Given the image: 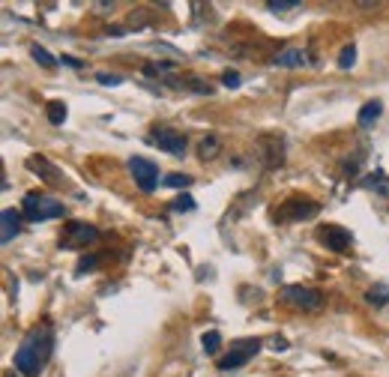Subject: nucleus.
I'll return each instance as SVG.
<instances>
[{"label":"nucleus","instance_id":"obj_1","mask_svg":"<svg viewBox=\"0 0 389 377\" xmlns=\"http://www.w3.org/2000/svg\"><path fill=\"white\" fill-rule=\"evenodd\" d=\"M51 351H54V326L51 323L33 326L15 351V371H22V377H36L42 371V365L51 360Z\"/></svg>","mask_w":389,"mask_h":377},{"label":"nucleus","instance_id":"obj_2","mask_svg":"<svg viewBox=\"0 0 389 377\" xmlns=\"http://www.w3.org/2000/svg\"><path fill=\"white\" fill-rule=\"evenodd\" d=\"M22 216L27 222H48V219H63L66 216V204H60L57 198L39 195V192H27L22 201Z\"/></svg>","mask_w":389,"mask_h":377},{"label":"nucleus","instance_id":"obj_3","mask_svg":"<svg viewBox=\"0 0 389 377\" xmlns=\"http://www.w3.org/2000/svg\"><path fill=\"white\" fill-rule=\"evenodd\" d=\"M278 300L296 312H321L324 309V294L317 287H305V284H285Z\"/></svg>","mask_w":389,"mask_h":377},{"label":"nucleus","instance_id":"obj_4","mask_svg":"<svg viewBox=\"0 0 389 377\" xmlns=\"http://www.w3.org/2000/svg\"><path fill=\"white\" fill-rule=\"evenodd\" d=\"M321 204L315 198H303V195H294L287 198L285 204H278L276 210V222H305V219H315Z\"/></svg>","mask_w":389,"mask_h":377},{"label":"nucleus","instance_id":"obj_5","mask_svg":"<svg viewBox=\"0 0 389 377\" xmlns=\"http://www.w3.org/2000/svg\"><path fill=\"white\" fill-rule=\"evenodd\" d=\"M255 153H257V162H261V168L273 171V168H278V165L285 162V141L278 135H273V132L257 135Z\"/></svg>","mask_w":389,"mask_h":377},{"label":"nucleus","instance_id":"obj_6","mask_svg":"<svg viewBox=\"0 0 389 377\" xmlns=\"http://www.w3.org/2000/svg\"><path fill=\"white\" fill-rule=\"evenodd\" d=\"M99 240V231L93 225H87V222H69L63 227V236H60V246L63 249H87L90 243H96Z\"/></svg>","mask_w":389,"mask_h":377},{"label":"nucleus","instance_id":"obj_7","mask_svg":"<svg viewBox=\"0 0 389 377\" xmlns=\"http://www.w3.org/2000/svg\"><path fill=\"white\" fill-rule=\"evenodd\" d=\"M261 351V342L257 339H248V342H239V344H234L231 351H228L222 360H219L216 365H219V371H234V369H243V365L252 360V356Z\"/></svg>","mask_w":389,"mask_h":377},{"label":"nucleus","instance_id":"obj_8","mask_svg":"<svg viewBox=\"0 0 389 377\" xmlns=\"http://www.w3.org/2000/svg\"><path fill=\"white\" fill-rule=\"evenodd\" d=\"M317 240H321L329 252L344 255L347 249H351V243H354V234L347 231V227H342V225H324L321 231H317Z\"/></svg>","mask_w":389,"mask_h":377},{"label":"nucleus","instance_id":"obj_9","mask_svg":"<svg viewBox=\"0 0 389 377\" xmlns=\"http://www.w3.org/2000/svg\"><path fill=\"white\" fill-rule=\"evenodd\" d=\"M129 171H132L135 183L141 192H153L156 183H159V168L150 162V159H141V156H132L129 159Z\"/></svg>","mask_w":389,"mask_h":377},{"label":"nucleus","instance_id":"obj_10","mask_svg":"<svg viewBox=\"0 0 389 377\" xmlns=\"http://www.w3.org/2000/svg\"><path fill=\"white\" fill-rule=\"evenodd\" d=\"M24 168L27 171H33V174H39V180H45L48 186H63V180H66L63 171H60L57 165L48 162L45 156H30L24 162Z\"/></svg>","mask_w":389,"mask_h":377},{"label":"nucleus","instance_id":"obj_11","mask_svg":"<svg viewBox=\"0 0 389 377\" xmlns=\"http://www.w3.org/2000/svg\"><path fill=\"white\" fill-rule=\"evenodd\" d=\"M153 144L159 147V150L171 153V156H183L189 141H186L183 132H174V129H159V132L153 135Z\"/></svg>","mask_w":389,"mask_h":377},{"label":"nucleus","instance_id":"obj_12","mask_svg":"<svg viewBox=\"0 0 389 377\" xmlns=\"http://www.w3.org/2000/svg\"><path fill=\"white\" fill-rule=\"evenodd\" d=\"M0 225H3V234H0V240L9 243L13 236L22 234V213H15V210H3V213H0Z\"/></svg>","mask_w":389,"mask_h":377},{"label":"nucleus","instance_id":"obj_13","mask_svg":"<svg viewBox=\"0 0 389 377\" xmlns=\"http://www.w3.org/2000/svg\"><path fill=\"white\" fill-rule=\"evenodd\" d=\"M198 156L204 159V162H213V159L222 156V138L219 135H204L201 144H198Z\"/></svg>","mask_w":389,"mask_h":377},{"label":"nucleus","instance_id":"obj_14","mask_svg":"<svg viewBox=\"0 0 389 377\" xmlns=\"http://www.w3.org/2000/svg\"><path fill=\"white\" fill-rule=\"evenodd\" d=\"M381 114H383V102H381V99H372V102H365L363 108H359V114H356V123L365 129V126H372V123H374Z\"/></svg>","mask_w":389,"mask_h":377},{"label":"nucleus","instance_id":"obj_15","mask_svg":"<svg viewBox=\"0 0 389 377\" xmlns=\"http://www.w3.org/2000/svg\"><path fill=\"white\" fill-rule=\"evenodd\" d=\"M273 63L282 66V69H296V66L305 63V51H303V48H285L282 54H276Z\"/></svg>","mask_w":389,"mask_h":377},{"label":"nucleus","instance_id":"obj_16","mask_svg":"<svg viewBox=\"0 0 389 377\" xmlns=\"http://www.w3.org/2000/svg\"><path fill=\"white\" fill-rule=\"evenodd\" d=\"M365 303H368V305H374V309L386 305V303H389V287H386V284H374L372 291L365 294Z\"/></svg>","mask_w":389,"mask_h":377},{"label":"nucleus","instance_id":"obj_17","mask_svg":"<svg viewBox=\"0 0 389 377\" xmlns=\"http://www.w3.org/2000/svg\"><path fill=\"white\" fill-rule=\"evenodd\" d=\"M201 347H204V353H219V347H222V335H219L216 330H209V332H204L201 335Z\"/></svg>","mask_w":389,"mask_h":377},{"label":"nucleus","instance_id":"obj_18","mask_svg":"<svg viewBox=\"0 0 389 377\" xmlns=\"http://www.w3.org/2000/svg\"><path fill=\"white\" fill-rule=\"evenodd\" d=\"M45 114H48V123L63 126V120H66V105H63V102H48Z\"/></svg>","mask_w":389,"mask_h":377},{"label":"nucleus","instance_id":"obj_19","mask_svg":"<svg viewBox=\"0 0 389 377\" xmlns=\"http://www.w3.org/2000/svg\"><path fill=\"white\" fill-rule=\"evenodd\" d=\"M162 183H165V186H171V188H189V186H192L195 180H192V177H189V174H168Z\"/></svg>","mask_w":389,"mask_h":377},{"label":"nucleus","instance_id":"obj_20","mask_svg":"<svg viewBox=\"0 0 389 377\" xmlns=\"http://www.w3.org/2000/svg\"><path fill=\"white\" fill-rule=\"evenodd\" d=\"M171 210H174V213H192V210H195V198L180 195L177 201H171Z\"/></svg>","mask_w":389,"mask_h":377},{"label":"nucleus","instance_id":"obj_21","mask_svg":"<svg viewBox=\"0 0 389 377\" xmlns=\"http://www.w3.org/2000/svg\"><path fill=\"white\" fill-rule=\"evenodd\" d=\"M354 63H356V48H354V45H344L342 54H338V66H342V69H351Z\"/></svg>","mask_w":389,"mask_h":377},{"label":"nucleus","instance_id":"obj_22","mask_svg":"<svg viewBox=\"0 0 389 377\" xmlns=\"http://www.w3.org/2000/svg\"><path fill=\"white\" fill-rule=\"evenodd\" d=\"M96 266H99V255H84L81 261L75 264V273H78V275H84L87 270H96Z\"/></svg>","mask_w":389,"mask_h":377},{"label":"nucleus","instance_id":"obj_23","mask_svg":"<svg viewBox=\"0 0 389 377\" xmlns=\"http://www.w3.org/2000/svg\"><path fill=\"white\" fill-rule=\"evenodd\" d=\"M30 54H33V61H36V63H42V66H54V63H57L42 45H33V48H30Z\"/></svg>","mask_w":389,"mask_h":377},{"label":"nucleus","instance_id":"obj_24","mask_svg":"<svg viewBox=\"0 0 389 377\" xmlns=\"http://www.w3.org/2000/svg\"><path fill=\"white\" fill-rule=\"evenodd\" d=\"M269 13H285V9H299V0H269Z\"/></svg>","mask_w":389,"mask_h":377},{"label":"nucleus","instance_id":"obj_25","mask_svg":"<svg viewBox=\"0 0 389 377\" xmlns=\"http://www.w3.org/2000/svg\"><path fill=\"white\" fill-rule=\"evenodd\" d=\"M222 84L225 87H239V72H234V69H225V72H222Z\"/></svg>","mask_w":389,"mask_h":377},{"label":"nucleus","instance_id":"obj_26","mask_svg":"<svg viewBox=\"0 0 389 377\" xmlns=\"http://www.w3.org/2000/svg\"><path fill=\"white\" fill-rule=\"evenodd\" d=\"M96 81H102V84H108V87H117L120 81H123V78H120V75H108V72H99Z\"/></svg>","mask_w":389,"mask_h":377},{"label":"nucleus","instance_id":"obj_27","mask_svg":"<svg viewBox=\"0 0 389 377\" xmlns=\"http://www.w3.org/2000/svg\"><path fill=\"white\" fill-rule=\"evenodd\" d=\"M60 61H63L66 66H72V69H78V66H81V61H75V57H69V54H63V57H60Z\"/></svg>","mask_w":389,"mask_h":377},{"label":"nucleus","instance_id":"obj_28","mask_svg":"<svg viewBox=\"0 0 389 377\" xmlns=\"http://www.w3.org/2000/svg\"><path fill=\"white\" fill-rule=\"evenodd\" d=\"M273 351H287V342H285V339H278V335H276V339H273Z\"/></svg>","mask_w":389,"mask_h":377},{"label":"nucleus","instance_id":"obj_29","mask_svg":"<svg viewBox=\"0 0 389 377\" xmlns=\"http://www.w3.org/2000/svg\"><path fill=\"white\" fill-rule=\"evenodd\" d=\"M108 36H123L126 31H123V27H108V31H105Z\"/></svg>","mask_w":389,"mask_h":377}]
</instances>
